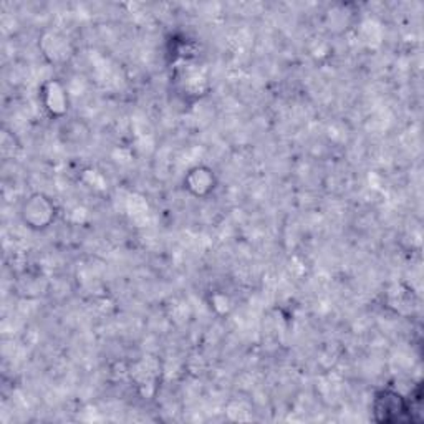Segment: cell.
<instances>
[{
	"label": "cell",
	"instance_id": "obj_1",
	"mask_svg": "<svg viewBox=\"0 0 424 424\" xmlns=\"http://www.w3.org/2000/svg\"><path fill=\"white\" fill-rule=\"evenodd\" d=\"M375 411L383 413V421H393L398 419L399 414L403 413V403L399 399V394L389 393V391H383V394L378 397L375 403Z\"/></svg>",
	"mask_w": 424,
	"mask_h": 424
}]
</instances>
